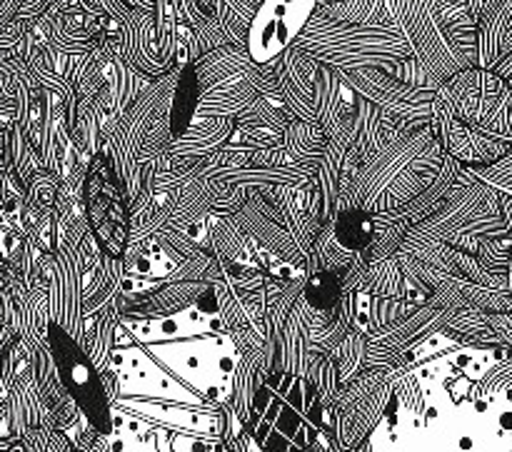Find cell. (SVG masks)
Wrapping results in <instances>:
<instances>
[{"mask_svg":"<svg viewBox=\"0 0 512 452\" xmlns=\"http://www.w3.org/2000/svg\"><path fill=\"white\" fill-rule=\"evenodd\" d=\"M303 298L308 300L313 308L318 310H333L343 298V280L340 273H330V270H320V273H310L305 278Z\"/></svg>","mask_w":512,"mask_h":452,"instance_id":"e575fe53","label":"cell"},{"mask_svg":"<svg viewBox=\"0 0 512 452\" xmlns=\"http://www.w3.org/2000/svg\"><path fill=\"white\" fill-rule=\"evenodd\" d=\"M315 170L310 165L298 163L293 155L280 148H260L253 150L248 163L240 165L238 170H230L223 178L213 180L218 188H278V185H290V188H305L313 180Z\"/></svg>","mask_w":512,"mask_h":452,"instance_id":"4fadbf2b","label":"cell"},{"mask_svg":"<svg viewBox=\"0 0 512 452\" xmlns=\"http://www.w3.org/2000/svg\"><path fill=\"white\" fill-rule=\"evenodd\" d=\"M468 168V165H465ZM475 178H480L483 183H488L490 188H495L498 193L512 195V150L505 155L503 160L493 165H475V168H468Z\"/></svg>","mask_w":512,"mask_h":452,"instance_id":"f35d334b","label":"cell"},{"mask_svg":"<svg viewBox=\"0 0 512 452\" xmlns=\"http://www.w3.org/2000/svg\"><path fill=\"white\" fill-rule=\"evenodd\" d=\"M333 235L350 255L365 253L375 240V215L363 208L340 210L333 218Z\"/></svg>","mask_w":512,"mask_h":452,"instance_id":"83f0119b","label":"cell"},{"mask_svg":"<svg viewBox=\"0 0 512 452\" xmlns=\"http://www.w3.org/2000/svg\"><path fill=\"white\" fill-rule=\"evenodd\" d=\"M345 153H348V145L338 143V140H328V150H325L313 180L305 185V205H308V213L315 215L323 225L330 223L338 215V195L340 185H343Z\"/></svg>","mask_w":512,"mask_h":452,"instance_id":"d6986e66","label":"cell"},{"mask_svg":"<svg viewBox=\"0 0 512 452\" xmlns=\"http://www.w3.org/2000/svg\"><path fill=\"white\" fill-rule=\"evenodd\" d=\"M360 95L345 83L343 73L318 63L315 78V123L325 130L328 140L353 145L355 113H358Z\"/></svg>","mask_w":512,"mask_h":452,"instance_id":"5bb4252c","label":"cell"},{"mask_svg":"<svg viewBox=\"0 0 512 452\" xmlns=\"http://www.w3.org/2000/svg\"><path fill=\"white\" fill-rule=\"evenodd\" d=\"M435 138L458 163L493 165L512 150V88L488 68H465L438 88Z\"/></svg>","mask_w":512,"mask_h":452,"instance_id":"6da1fadb","label":"cell"},{"mask_svg":"<svg viewBox=\"0 0 512 452\" xmlns=\"http://www.w3.org/2000/svg\"><path fill=\"white\" fill-rule=\"evenodd\" d=\"M413 130H418V125L405 123V120L385 113L383 108L373 105L370 100L360 98L358 113H355L353 145H350V150H355L365 165L370 163L380 150H385L390 143L410 135Z\"/></svg>","mask_w":512,"mask_h":452,"instance_id":"ac0fdd59","label":"cell"},{"mask_svg":"<svg viewBox=\"0 0 512 452\" xmlns=\"http://www.w3.org/2000/svg\"><path fill=\"white\" fill-rule=\"evenodd\" d=\"M493 70H495V73L500 75V78H505V80H508V85H510V88H512V53L508 55V58H503V60H500V63L495 65Z\"/></svg>","mask_w":512,"mask_h":452,"instance_id":"60d3db41","label":"cell"},{"mask_svg":"<svg viewBox=\"0 0 512 452\" xmlns=\"http://www.w3.org/2000/svg\"><path fill=\"white\" fill-rule=\"evenodd\" d=\"M295 48L303 50L315 63L335 70L358 68H393L413 58L408 40L398 25L345 23L315 10L310 23L295 40Z\"/></svg>","mask_w":512,"mask_h":452,"instance_id":"5b68a950","label":"cell"},{"mask_svg":"<svg viewBox=\"0 0 512 452\" xmlns=\"http://www.w3.org/2000/svg\"><path fill=\"white\" fill-rule=\"evenodd\" d=\"M200 100V83L195 75L193 65L180 70L178 85L173 93V105H170V130H173V140L180 138L185 130L193 125L195 110H198Z\"/></svg>","mask_w":512,"mask_h":452,"instance_id":"1f68e13d","label":"cell"},{"mask_svg":"<svg viewBox=\"0 0 512 452\" xmlns=\"http://www.w3.org/2000/svg\"><path fill=\"white\" fill-rule=\"evenodd\" d=\"M443 160L445 148L433 128L413 130L360 168L355 178L358 205L373 215L400 210L433 183Z\"/></svg>","mask_w":512,"mask_h":452,"instance_id":"277c9868","label":"cell"},{"mask_svg":"<svg viewBox=\"0 0 512 452\" xmlns=\"http://www.w3.org/2000/svg\"><path fill=\"white\" fill-rule=\"evenodd\" d=\"M323 3H330V0H320V5H323Z\"/></svg>","mask_w":512,"mask_h":452,"instance_id":"ee69618b","label":"cell"},{"mask_svg":"<svg viewBox=\"0 0 512 452\" xmlns=\"http://www.w3.org/2000/svg\"><path fill=\"white\" fill-rule=\"evenodd\" d=\"M345 83L373 105L383 108L385 113L405 120L410 125H430L433 118V100L438 88H423V85H410L398 80L383 68H358L340 70Z\"/></svg>","mask_w":512,"mask_h":452,"instance_id":"9c48e42d","label":"cell"},{"mask_svg":"<svg viewBox=\"0 0 512 452\" xmlns=\"http://www.w3.org/2000/svg\"><path fill=\"white\" fill-rule=\"evenodd\" d=\"M475 258L493 273L508 275L510 268V235L508 238H485L480 240Z\"/></svg>","mask_w":512,"mask_h":452,"instance_id":"74e56055","label":"cell"},{"mask_svg":"<svg viewBox=\"0 0 512 452\" xmlns=\"http://www.w3.org/2000/svg\"><path fill=\"white\" fill-rule=\"evenodd\" d=\"M508 285H510V300H512V258H510V268H508Z\"/></svg>","mask_w":512,"mask_h":452,"instance_id":"b9f144b4","label":"cell"},{"mask_svg":"<svg viewBox=\"0 0 512 452\" xmlns=\"http://www.w3.org/2000/svg\"><path fill=\"white\" fill-rule=\"evenodd\" d=\"M413 223L405 220L398 210H388V213H375V240L368 250H365V258L368 263L375 260L393 258L395 253L403 245L405 235L410 233Z\"/></svg>","mask_w":512,"mask_h":452,"instance_id":"f546056e","label":"cell"},{"mask_svg":"<svg viewBox=\"0 0 512 452\" xmlns=\"http://www.w3.org/2000/svg\"><path fill=\"white\" fill-rule=\"evenodd\" d=\"M318 5L320 0H263L250 20V58L258 65H265L293 48Z\"/></svg>","mask_w":512,"mask_h":452,"instance_id":"30bf717a","label":"cell"},{"mask_svg":"<svg viewBox=\"0 0 512 452\" xmlns=\"http://www.w3.org/2000/svg\"><path fill=\"white\" fill-rule=\"evenodd\" d=\"M500 195L503 193H498L488 183L475 178L463 165L458 175V183L450 190V195L440 205L438 213L425 220V223L413 225V228L428 235V238L453 243L455 238H460L470 228V223L485 218V215L500 213Z\"/></svg>","mask_w":512,"mask_h":452,"instance_id":"8fae6325","label":"cell"},{"mask_svg":"<svg viewBox=\"0 0 512 452\" xmlns=\"http://www.w3.org/2000/svg\"><path fill=\"white\" fill-rule=\"evenodd\" d=\"M355 255H350L348 250H343L338 245L333 235V220L323 225L318 240H315L313 250L308 255V275L320 273V270H330V273L343 275L348 270V265L353 263Z\"/></svg>","mask_w":512,"mask_h":452,"instance_id":"d6a6232c","label":"cell"},{"mask_svg":"<svg viewBox=\"0 0 512 452\" xmlns=\"http://www.w3.org/2000/svg\"><path fill=\"white\" fill-rule=\"evenodd\" d=\"M273 65L280 100L293 110L295 118L315 123V78H318V63L293 45L280 58H275Z\"/></svg>","mask_w":512,"mask_h":452,"instance_id":"e0dca14e","label":"cell"},{"mask_svg":"<svg viewBox=\"0 0 512 452\" xmlns=\"http://www.w3.org/2000/svg\"><path fill=\"white\" fill-rule=\"evenodd\" d=\"M8 452H28V450H25V445H18V443H15L13 448H10Z\"/></svg>","mask_w":512,"mask_h":452,"instance_id":"7bdbcfd3","label":"cell"},{"mask_svg":"<svg viewBox=\"0 0 512 452\" xmlns=\"http://www.w3.org/2000/svg\"><path fill=\"white\" fill-rule=\"evenodd\" d=\"M420 305L413 303L408 298H368V323H365V335H373L378 330L390 328L398 320L408 318L413 310H418Z\"/></svg>","mask_w":512,"mask_h":452,"instance_id":"836d02e7","label":"cell"},{"mask_svg":"<svg viewBox=\"0 0 512 452\" xmlns=\"http://www.w3.org/2000/svg\"><path fill=\"white\" fill-rule=\"evenodd\" d=\"M318 10L328 18L345 20V23L395 25L388 0H330V3L318 5Z\"/></svg>","mask_w":512,"mask_h":452,"instance_id":"4dcf8cb0","label":"cell"},{"mask_svg":"<svg viewBox=\"0 0 512 452\" xmlns=\"http://www.w3.org/2000/svg\"><path fill=\"white\" fill-rule=\"evenodd\" d=\"M210 285L213 283H205V280H180V283L160 285L150 298L135 305L123 318H175V315H183L185 310L195 308L200 295L208 293Z\"/></svg>","mask_w":512,"mask_h":452,"instance_id":"44dd1931","label":"cell"},{"mask_svg":"<svg viewBox=\"0 0 512 452\" xmlns=\"http://www.w3.org/2000/svg\"><path fill=\"white\" fill-rule=\"evenodd\" d=\"M128 278L123 258H113L105 250L98 248L93 235L85 240L83 258V313L85 318L95 315L108 305L120 303L123 298V285Z\"/></svg>","mask_w":512,"mask_h":452,"instance_id":"9a60e30c","label":"cell"},{"mask_svg":"<svg viewBox=\"0 0 512 452\" xmlns=\"http://www.w3.org/2000/svg\"><path fill=\"white\" fill-rule=\"evenodd\" d=\"M228 3H230V8L238 10V13L243 15V18L253 20L255 10H258V5L263 3V0H228Z\"/></svg>","mask_w":512,"mask_h":452,"instance_id":"ab89813d","label":"cell"},{"mask_svg":"<svg viewBox=\"0 0 512 452\" xmlns=\"http://www.w3.org/2000/svg\"><path fill=\"white\" fill-rule=\"evenodd\" d=\"M90 230L88 223H73V235L65 243L58 258V278H55V323L73 335L80 345H85V313H83V258L85 240Z\"/></svg>","mask_w":512,"mask_h":452,"instance_id":"7c38bea8","label":"cell"},{"mask_svg":"<svg viewBox=\"0 0 512 452\" xmlns=\"http://www.w3.org/2000/svg\"><path fill=\"white\" fill-rule=\"evenodd\" d=\"M83 215L90 235L113 258H123L130 243V198L115 165L93 155L83 178Z\"/></svg>","mask_w":512,"mask_h":452,"instance_id":"52a82bcc","label":"cell"},{"mask_svg":"<svg viewBox=\"0 0 512 452\" xmlns=\"http://www.w3.org/2000/svg\"><path fill=\"white\" fill-rule=\"evenodd\" d=\"M253 68H250L248 73L235 75V78L223 80V83L213 85L210 90L200 93L195 118H238V115L260 95L258 90H255L253 80H250Z\"/></svg>","mask_w":512,"mask_h":452,"instance_id":"ffe728a7","label":"cell"},{"mask_svg":"<svg viewBox=\"0 0 512 452\" xmlns=\"http://www.w3.org/2000/svg\"><path fill=\"white\" fill-rule=\"evenodd\" d=\"M283 145L285 150L298 160V163L310 165V168H318L325 150H328V135H325V130L320 128L318 123L295 118L293 123L285 128Z\"/></svg>","mask_w":512,"mask_h":452,"instance_id":"f1b7e54d","label":"cell"},{"mask_svg":"<svg viewBox=\"0 0 512 452\" xmlns=\"http://www.w3.org/2000/svg\"><path fill=\"white\" fill-rule=\"evenodd\" d=\"M460 168H463V163H458L453 155L445 153V160H443V165H440V170H438V175H435L433 183H430L428 188L418 195V198L410 200L408 205H403L398 213L403 215L405 220H410L413 225H420V223H425L428 218H433V215L440 210V205L445 203V198L450 195V190H453L455 183H458Z\"/></svg>","mask_w":512,"mask_h":452,"instance_id":"484cf974","label":"cell"},{"mask_svg":"<svg viewBox=\"0 0 512 452\" xmlns=\"http://www.w3.org/2000/svg\"><path fill=\"white\" fill-rule=\"evenodd\" d=\"M253 65L255 60L250 58L245 45H220V48L200 55V58L193 63V70L195 75H198L200 93H205V90L223 83V80H230L235 78V75L248 73Z\"/></svg>","mask_w":512,"mask_h":452,"instance_id":"d4e9b609","label":"cell"},{"mask_svg":"<svg viewBox=\"0 0 512 452\" xmlns=\"http://www.w3.org/2000/svg\"><path fill=\"white\" fill-rule=\"evenodd\" d=\"M445 335H450L453 340L463 345H478V348H508L503 345V340L498 338V333L490 325L488 313L478 308H460L455 310L453 318L448 320V325L443 328Z\"/></svg>","mask_w":512,"mask_h":452,"instance_id":"4316f807","label":"cell"},{"mask_svg":"<svg viewBox=\"0 0 512 452\" xmlns=\"http://www.w3.org/2000/svg\"><path fill=\"white\" fill-rule=\"evenodd\" d=\"M368 335L360 333V330H350L343 340L333 348V360L338 363L340 368V378L350 380L355 373H358L360 363L368 355Z\"/></svg>","mask_w":512,"mask_h":452,"instance_id":"8d00e7d4","label":"cell"},{"mask_svg":"<svg viewBox=\"0 0 512 452\" xmlns=\"http://www.w3.org/2000/svg\"><path fill=\"white\" fill-rule=\"evenodd\" d=\"M235 130H238L235 118H195L193 125L173 140L168 153L183 158H205L228 145Z\"/></svg>","mask_w":512,"mask_h":452,"instance_id":"7402d4cb","label":"cell"},{"mask_svg":"<svg viewBox=\"0 0 512 452\" xmlns=\"http://www.w3.org/2000/svg\"><path fill=\"white\" fill-rule=\"evenodd\" d=\"M260 452H310L328 433V405L313 380L273 370L258 385L248 420Z\"/></svg>","mask_w":512,"mask_h":452,"instance_id":"7a4b0ae2","label":"cell"},{"mask_svg":"<svg viewBox=\"0 0 512 452\" xmlns=\"http://www.w3.org/2000/svg\"><path fill=\"white\" fill-rule=\"evenodd\" d=\"M215 198H218V188L213 180L195 178L188 175L185 183L175 190V198L170 203V223L175 228H185L193 223H205L208 215L213 213Z\"/></svg>","mask_w":512,"mask_h":452,"instance_id":"cb8c5ba5","label":"cell"},{"mask_svg":"<svg viewBox=\"0 0 512 452\" xmlns=\"http://www.w3.org/2000/svg\"><path fill=\"white\" fill-rule=\"evenodd\" d=\"M235 225L258 245L260 250H265L268 255L278 258L280 263L293 265L295 270L308 275V255L300 250V245L295 243V238L290 235V230L283 223L273 220L270 215H265L258 205L253 203V198L248 195L243 208L233 215Z\"/></svg>","mask_w":512,"mask_h":452,"instance_id":"2e32d148","label":"cell"},{"mask_svg":"<svg viewBox=\"0 0 512 452\" xmlns=\"http://www.w3.org/2000/svg\"><path fill=\"white\" fill-rule=\"evenodd\" d=\"M118 58L150 78L178 68L180 20L175 0H158L155 10L133 8L115 28Z\"/></svg>","mask_w":512,"mask_h":452,"instance_id":"8992f818","label":"cell"},{"mask_svg":"<svg viewBox=\"0 0 512 452\" xmlns=\"http://www.w3.org/2000/svg\"><path fill=\"white\" fill-rule=\"evenodd\" d=\"M48 345L55 368H58L60 383L65 385L80 413L88 418V423L100 435L113 433V410H110V400L98 365L90 360L83 345L73 335L65 333L58 323L48 325Z\"/></svg>","mask_w":512,"mask_h":452,"instance_id":"ba28073f","label":"cell"},{"mask_svg":"<svg viewBox=\"0 0 512 452\" xmlns=\"http://www.w3.org/2000/svg\"><path fill=\"white\" fill-rule=\"evenodd\" d=\"M310 350H313L310 348V325L300 305L295 303L293 313L288 315L283 330L275 338V365L283 373L305 375L308 373L310 358H313Z\"/></svg>","mask_w":512,"mask_h":452,"instance_id":"603a6c76","label":"cell"},{"mask_svg":"<svg viewBox=\"0 0 512 452\" xmlns=\"http://www.w3.org/2000/svg\"><path fill=\"white\" fill-rule=\"evenodd\" d=\"M155 240H158V245L163 248V253L168 255L173 263H183V260L200 258V255H213V253H208V250H205L203 245L193 238V235H188L185 230L175 228V225H165V228H160L158 235H155Z\"/></svg>","mask_w":512,"mask_h":452,"instance_id":"d590c367","label":"cell"},{"mask_svg":"<svg viewBox=\"0 0 512 452\" xmlns=\"http://www.w3.org/2000/svg\"><path fill=\"white\" fill-rule=\"evenodd\" d=\"M415 58L440 80L478 65V20L465 0H388Z\"/></svg>","mask_w":512,"mask_h":452,"instance_id":"3957f363","label":"cell"}]
</instances>
